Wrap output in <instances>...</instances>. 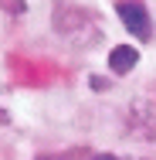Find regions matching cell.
Returning <instances> with one entry per match:
<instances>
[{
  "label": "cell",
  "mask_w": 156,
  "mask_h": 160,
  "mask_svg": "<svg viewBox=\"0 0 156 160\" xmlns=\"http://www.w3.org/2000/svg\"><path fill=\"white\" fill-rule=\"evenodd\" d=\"M116 14H119L122 28L132 34V38L146 41V38L153 34V21H149V14H146V7H143L139 0H119V3H116Z\"/></svg>",
  "instance_id": "1"
},
{
  "label": "cell",
  "mask_w": 156,
  "mask_h": 160,
  "mask_svg": "<svg viewBox=\"0 0 156 160\" xmlns=\"http://www.w3.org/2000/svg\"><path fill=\"white\" fill-rule=\"evenodd\" d=\"M125 123H129V133L139 136V140H156V102L149 99H136L125 112Z\"/></svg>",
  "instance_id": "2"
},
{
  "label": "cell",
  "mask_w": 156,
  "mask_h": 160,
  "mask_svg": "<svg viewBox=\"0 0 156 160\" xmlns=\"http://www.w3.org/2000/svg\"><path fill=\"white\" fill-rule=\"evenodd\" d=\"M136 62H139V51H136L132 44H119V48H112V51H109V68H112L116 75L132 72Z\"/></svg>",
  "instance_id": "3"
},
{
  "label": "cell",
  "mask_w": 156,
  "mask_h": 160,
  "mask_svg": "<svg viewBox=\"0 0 156 160\" xmlns=\"http://www.w3.org/2000/svg\"><path fill=\"white\" fill-rule=\"evenodd\" d=\"M37 160H78V153H61V157H44V153H41Z\"/></svg>",
  "instance_id": "4"
},
{
  "label": "cell",
  "mask_w": 156,
  "mask_h": 160,
  "mask_svg": "<svg viewBox=\"0 0 156 160\" xmlns=\"http://www.w3.org/2000/svg\"><path fill=\"white\" fill-rule=\"evenodd\" d=\"M95 160H119V157H112V153H98Z\"/></svg>",
  "instance_id": "5"
}]
</instances>
